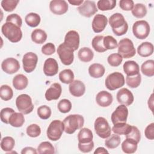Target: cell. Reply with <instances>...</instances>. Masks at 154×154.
Wrapping results in <instances>:
<instances>
[{
    "instance_id": "obj_8",
    "label": "cell",
    "mask_w": 154,
    "mask_h": 154,
    "mask_svg": "<svg viewBox=\"0 0 154 154\" xmlns=\"http://www.w3.org/2000/svg\"><path fill=\"white\" fill-rule=\"evenodd\" d=\"M94 126L95 132L99 137L106 139L111 135V127L106 119L104 117H97L94 122Z\"/></svg>"
},
{
    "instance_id": "obj_55",
    "label": "cell",
    "mask_w": 154,
    "mask_h": 154,
    "mask_svg": "<svg viewBox=\"0 0 154 154\" xmlns=\"http://www.w3.org/2000/svg\"><path fill=\"white\" fill-rule=\"evenodd\" d=\"M119 6L123 10L130 11L132 10L134 3L132 0H121L119 2Z\"/></svg>"
},
{
    "instance_id": "obj_22",
    "label": "cell",
    "mask_w": 154,
    "mask_h": 154,
    "mask_svg": "<svg viewBox=\"0 0 154 154\" xmlns=\"http://www.w3.org/2000/svg\"><path fill=\"white\" fill-rule=\"evenodd\" d=\"M113 100L112 94L105 90L99 92L96 96V101L97 105L102 107L109 106Z\"/></svg>"
},
{
    "instance_id": "obj_41",
    "label": "cell",
    "mask_w": 154,
    "mask_h": 154,
    "mask_svg": "<svg viewBox=\"0 0 154 154\" xmlns=\"http://www.w3.org/2000/svg\"><path fill=\"white\" fill-rule=\"evenodd\" d=\"M13 96V91L12 88L8 85H2L0 88V97L1 98L7 101L12 99Z\"/></svg>"
},
{
    "instance_id": "obj_31",
    "label": "cell",
    "mask_w": 154,
    "mask_h": 154,
    "mask_svg": "<svg viewBox=\"0 0 154 154\" xmlns=\"http://www.w3.org/2000/svg\"><path fill=\"white\" fill-rule=\"evenodd\" d=\"M31 40L36 44H43L47 39V34L41 29H35L31 33Z\"/></svg>"
},
{
    "instance_id": "obj_58",
    "label": "cell",
    "mask_w": 154,
    "mask_h": 154,
    "mask_svg": "<svg viewBox=\"0 0 154 154\" xmlns=\"http://www.w3.org/2000/svg\"><path fill=\"white\" fill-rule=\"evenodd\" d=\"M148 106L152 112H153V94L152 93L148 100Z\"/></svg>"
},
{
    "instance_id": "obj_15",
    "label": "cell",
    "mask_w": 154,
    "mask_h": 154,
    "mask_svg": "<svg viewBox=\"0 0 154 154\" xmlns=\"http://www.w3.org/2000/svg\"><path fill=\"white\" fill-rule=\"evenodd\" d=\"M1 68L5 73L13 74L19 70L20 64L18 60L14 58H7L2 62Z\"/></svg>"
},
{
    "instance_id": "obj_49",
    "label": "cell",
    "mask_w": 154,
    "mask_h": 154,
    "mask_svg": "<svg viewBox=\"0 0 154 154\" xmlns=\"http://www.w3.org/2000/svg\"><path fill=\"white\" fill-rule=\"evenodd\" d=\"M27 135L32 138H35L38 137L41 134V128L37 124H31L29 125L26 129Z\"/></svg>"
},
{
    "instance_id": "obj_20",
    "label": "cell",
    "mask_w": 154,
    "mask_h": 154,
    "mask_svg": "<svg viewBox=\"0 0 154 154\" xmlns=\"http://www.w3.org/2000/svg\"><path fill=\"white\" fill-rule=\"evenodd\" d=\"M62 88L59 83H54L46 90L45 93V98L47 100H57L61 96Z\"/></svg>"
},
{
    "instance_id": "obj_6",
    "label": "cell",
    "mask_w": 154,
    "mask_h": 154,
    "mask_svg": "<svg viewBox=\"0 0 154 154\" xmlns=\"http://www.w3.org/2000/svg\"><path fill=\"white\" fill-rule=\"evenodd\" d=\"M16 105L19 112L23 114L31 112L34 109V105L31 97L26 94H22L16 99Z\"/></svg>"
},
{
    "instance_id": "obj_57",
    "label": "cell",
    "mask_w": 154,
    "mask_h": 154,
    "mask_svg": "<svg viewBox=\"0 0 154 154\" xmlns=\"http://www.w3.org/2000/svg\"><path fill=\"white\" fill-rule=\"evenodd\" d=\"M20 153L22 154H36L37 153V152L32 147H26L22 150Z\"/></svg>"
},
{
    "instance_id": "obj_39",
    "label": "cell",
    "mask_w": 154,
    "mask_h": 154,
    "mask_svg": "<svg viewBox=\"0 0 154 154\" xmlns=\"http://www.w3.org/2000/svg\"><path fill=\"white\" fill-rule=\"evenodd\" d=\"M103 37L102 35H96L93 38L91 41V45L93 48L97 52L102 53L106 51L103 46Z\"/></svg>"
},
{
    "instance_id": "obj_11",
    "label": "cell",
    "mask_w": 154,
    "mask_h": 154,
    "mask_svg": "<svg viewBox=\"0 0 154 154\" xmlns=\"http://www.w3.org/2000/svg\"><path fill=\"white\" fill-rule=\"evenodd\" d=\"M38 62V57L37 54L30 52L26 53L22 58L23 68L25 72L31 73L34 71L36 67Z\"/></svg>"
},
{
    "instance_id": "obj_12",
    "label": "cell",
    "mask_w": 154,
    "mask_h": 154,
    "mask_svg": "<svg viewBox=\"0 0 154 154\" xmlns=\"http://www.w3.org/2000/svg\"><path fill=\"white\" fill-rule=\"evenodd\" d=\"M128 116V109L126 106L120 105L117 107L111 116L113 125L120 123H126Z\"/></svg>"
},
{
    "instance_id": "obj_21",
    "label": "cell",
    "mask_w": 154,
    "mask_h": 154,
    "mask_svg": "<svg viewBox=\"0 0 154 154\" xmlns=\"http://www.w3.org/2000/svg\"><path fill=\"white\" fill-rule=\"evenodd\" d=\"M70 93L75 97H81L85 92V84L79 80H74L69 87Z\"/></svg>"
},
{
    "instance_id": "obj_16",
    "label": "cell",
    "mask_w": 154,
    "mask_h": 154,
    "mask_svg": "<svg viewBox=\"0 0 154 154\" xmlns=\"http://www.w3.org/2000/svg\"><path fill=\"white\" fill-rule=\"evenodd\" d=\"M118 102L125 106L131 105L134 100L132 93L126 88H122L118 91L116 95Z\"/></svg>"
},
{
    "instance_id": "obj_51",
    "label": "cell",
    "mask_w": 154,
    "mask_h": 154,
    "mask_svg": "<svg viewBox=\"0 0 154 154\" xmlns=\"http://www.w3.org/2000/svg\"><path fill=\"white\" fill-rule=\"evenodd\" d=\"M126 138L132 139L138 143L141 140V133L139 129L136 126H132L130 132L126 135Z\"/></svg>"
},
{
    "instance_id": "obj_33",
    "label": "cell",
    "mask_w": 154,
    "mask_h": 154,
    "mask_svg": "<svg viewBox=\"0 0 154 154\" xmlns=\"http://www.w3.org/2000/svg\"><path fill=\"white\" fill-rule=\"evenodd\" d=\"M131 128L132 126L126 123H120L114 125L112 130L116 134L126 135L130 132Z\"/></svg>"
},
{
    "instance_id": "obj_27",
    "label": "cell",
    "mask_w": 154,
    "mask_h": 154,
    "mask_svg": "<svg viewBox=\"0 0 154 154\" xmlns=\"http://www.w3.org/2000/svg\"><path fill=\"white\" fill-rule=\"evenodd\" d=\"M138 143L131 138H126L122 144V149L123 152L127 154L134 153L137 151Z\"/></svg>"
},
{
    "instance_id": "obj_23",
    "label": "cell",
    "mask_w": 154,
    "mask_h": 154,
    "mask_svg": "<svg viewBox=\"0 0 154 154\" xmlns=\"http://www.w3.org/2000/svg\"><path fill=\"white\" fill-rule=\"evenodd\" d=\"M123 71L127 76H134L140 73L139 65L134 61H126L123 64Z\"/></svg>"
},
{
    "instance_id": "obj_52",
    "label": "cell",
    "mask_w": 154,
    "mask_h": 154,
    "mask_svg": "<svg viewBox=\"0 0 154 154\" xmlns=\"http://www.w3.org/2000/svg\"><path fill=\"white\" fill-rule=\"evenodd\" d=\"M6 22L13 23L17 25L20 28L22 26V20L21 17L16 13H13L8 15L6 18Z\"/></svg>"
},
{
    "instance_id": "obj_25",
    "label": "cell",
    "mask_w": 154,
    "mask_h": 154,
    "mask_svg": "<svg viewBox=\"0 0 154 154\" xmlns=\"http://www.w3.org/2000/svg\"><path fill=\"white\" fill-rule=\"evenodd\" d=\"M105 72L104 66L99 63H94L88 67V73L93 78H99L103 76Z\"/></svg>"
},
{
    "instance_id": "obj_38",
    "label": "cell",
    "mask_w": 154,
    "mask_h": 154,
    "mask_svg": "<svg viewBox=\"0 0 154 154\" xmlns=\"http://www.w3.org/2000/svg\"><path fill=\"white\" fill-rule=\"evenodd\" d=\"M132 11V15L137 18H143L147 14V8L145 5L141 3H137L134 5Z\"/></svg>"
},
{
    "instance_id": "obj_43",
    "label": "cell",
    "mask_w": 154,
    "mask_h": 154,
    "mask_svg": "<svg viewBox=\"0 0 154 154\" xmlns=\"http://www.w3.org/2000/svg\"><path fill=\"white\" fill-rule=\"evenodd\" d=\"M141 81V76L140 73L134 76H126V83L131 88H135L138 87Z\"/></svg>"
},
{
    "instance_id": "obj_17",
    "label": "cell",
    "mask_w": 154,
    "mask_h": 154,
    "mask_svg": "<svg viewBox=\"0 0 154 154\" xmlns=\"http://www.w3.org/2000/svg\"><path fill=\"white\" fill-rule=\"evenodd\" d=\"M68 4L64 0H53L50 2L49 9L51 11L57 15L65 14L68 10Z\"/></svg>"
},
{
    "instance_id": "obj_34",
    "label": "cell",
    "mask_w": 154,
    "mask_h": 154,
    "mask_svg": "<svg viewBox=\"0 0 154 154\" xmlns=\"http://www.w3.org/2000/svg\"><path fill=\"white\" fill-rule=\"evenodd\" d=\"M121 139L119 135L112 134L106 138L105 141V146L109 149H114L117 147L120 144Z\"/></svg>"
},
{
    "instance_id": "obj_29",
    "label": "cell",
    "mask_w": 154,
    "mask_h": 154,
    "mask_svg": "<svg viewBox=\"0 0 154 154\" xmlns=\"http://www.w3.org/2000/svg\"><path fill=\"white\" fill-rule=\"evenodd\" d=\"M93 135L91 131L87 128H81L78 134V143H87L93 141Z\"/></svg>"
},
{
    "instance_id": "obj_59",
    "label": "cell",
    "mask_w": 154,
    "mask_h": 154,
    "mask_svg": "<svg viewBox=\"0 0 154 154\" xmlns=\"http://www.w3.org/2000/svg\"><path fill=\"white\" fill-rule=\"evenodd\" d=\"M94 154H102V153H108V152L107 150H106L103 147H99L96 149V150L94 152Z\"/></svg>"
},
{
    "instance_id": "obj_32",
    "label": "cell",
    "mask_w": 154,
    "mask_h": 154,
    "mask_svg": "<svg viewBox=\"0 0 154 154\" xmlns=\"http://www.w3.org/2000/svg\"><path fill=\"white\" fill-rule=\"evenodd\" d=\"M142 73L148 77H152L154 75V61L149 60L144 61L141 66Z\"/></svg>"
},
{
    "instance_id": "obj_14",
    "label": "cell",
    "mask_w": 154,
    "mask_h": 154,
    "mask_svg": "<svg viewBox=\"0 0 154 154\" xmlns=\"http://www.w3.org/2000/svg\"><path fill=\"white\" fill-rule=\"evenodd\" d=\"M79 35L75 30L68 31L64 37V43L73 51H76L79 46Z\"/></svg>"
},
{
    "instance_id": "obj_44",
    "label": "cell",
    "mask_w": 154,
    "mask_h": 154,
    "mask_svg": "<svg viewBox=\"0 0 154 154\" xmlns=\"http://www.w3.org/2000/svg\"><path fill=\"white\" fill-rule=\"evenodd\" d=\"M103 43L106 50L114 49L118 46V43L116 38L111 35H106L103 37Z\"/></svg>"
},
{
    "instance_id": "obj_30",
    "label": "cell",
    "mask_w": 154,
    "mask_h": 154,
    "mask_svg": "<svg viewBox=\"0 0 154 154\" xmlns=\"http://www.w3.org/2000/svg\"><path fill=\"white\" fill-rule=\"evenodd\" d=\"M79 59L84 63L91 61L94 57V53L92 50L87 47H84L79 49L78 53Z\"/></svg>"
},
{
    "instance_id": "obj_26",
    "label": "cell",
    "mask_w": 154,
    "mask_h": 154,
    "mask_svg": "<svg viewBox=\"0 0 154 154\" xmlns=\"http://www.w3.org/2000/svg\"><path fill=\"white\" fill-rule=\"evenodd\" d=\"M28 84L27 77L23 74H18L13 79V85L16 90H22L25 89Z\"/></svg>"
},
{
    "instance_id": "obj_2",
    "label": "cell",
    "mask_w": 154,
    "mask_h": 154,
    "mask_svg": "<svg viewBox=\"0 0 154 154\" xmlns=\"http://www.w3.org/2000/svg\"><path fill=\"white\" fill-rule=\"evenodd\" d=\"M63 123L64 131L68 134H72L77 129L82 128L84 124V119L79 114H71L64 119Z\"/></svg>"
},
{
    "instance_id": "obj_28",
    "label": "cell",
    "mask_w": 154,
    "mask_h": 154,
    "mask_svg": "<svg viewBox=\"0 0 154 154\" xmlns=\"http://www.w3.org/2000/svg\"><path fill=\"white\" fill-rule=\"evenodd\" d=\"M25 123L23 114L22 112H13L9 118L8 124L15 128H19L23 126Z\"/></svg>"
},
{
    "instance_id": "obj_5",
    "label": "cell",
    "mask_w": 154,
    "mask_h": 154,
    "mask_svg": "<svg viewBox=\"0 0 154 154\" xmlns=\"http://www.w3.org/2000/svg\"><path fill=\"white\" fill-rule=\"evenodd\" d=\"M118 54L123 58H129L133 57L136 51L133 42L128 38H125L120 40L118 43Z\"/></svg>"
},
{
    "instance_id": "obj_46",
    "label": "cell",
    "mask_w": 154,
    "mask_h": 154,
    "mask_svg": "<svg viewBox=\"0 0 154 154\" xmlns=\"http://www.w3.org/2000/svg\"><path fill=\"white\" fill-rule=\"evenodd\" d=\"M19 2V1L18 0H2L1 4V7L5 11L11 12L16 8Z\"/></svg>"
},
{
    "instance_id": "obj_53",
    "label": "cell",
    "mask_w": 154,
    "mask_h": 154,
    "mask_svg": "<svg viewBox=\"0 0 154 154\" xmlns=\"http://www.w3.org/2000/svg\"><path fill=\"white\" fill-rule=\"evenodd\" d=\"M94 146V144L93 141L87 143H78V144L79 150L83 153H88L91 152L93 149Z\"/></svg>"
},
{
    "instance_id": "obj_45",
    "label": "cell",
    "mask_w": 154,
    "mask_h": 154,
    "mask_svg": "<svg viewBox=\"0 0 154 154\" xmlns=\"http://www.w3.org/2000/svg\"><path fill=\"white\" fill-rule=\"evenodd\" d=\"M57 108L60 112L62 113H67L72 109V103L69 100L63 99L59 101L57 105Z\"/></svg>"
},
{
    "instance_id": "obj_1",
    "label": "cell",
    "mask_w": 154,
    "mask_h": 154,
    "mask_svg": "<svg viewBox=\"0 0 154 154\" xmlns=\"http://www.w3.org/2000/svg\"><path fill=\"white\" fill-rule=\"evenodd\" d=\"M108 22L115 35L121 36L127 32L128 24L121 13H116L113 14L109 17Z\"/></svg>"
},
{
    "instance_id": "obj_56",
    "label": "cell",
    "mask_w": 154,
    "mask_h": 154,
    "mask_svg": "<svg viewBox=\"0 0 154 154\" xmlns=\"http://www.w3.org/2000/svg\"><path fill=\"white\" fill-rule=\"evenodd\" d=\"M144 135L149 140H153L154 139V123H151L146 126L144 130Z\"/></svg>"
},
{
    "instance_id": "obj_48",
    "label": "cell",
    "mask_w": 154,
    "mask_h": 154,
    "mask_svg": "<svg viewBox=\"0 0 154 154\" xmlns=\"http://www.w3.org/2000/svg\"><path fill=\"white\" fill-rule=\"evenodd\" d=\"M51 109L50 107L47 105H42L37 108V114L38 117L43 119H48L51 116Z\"/></svg>"
},
{
    "instance_id": "obj_54",
    "label": "cell",
    "mask_w": 154,
    "mask_h": 154,
    "mask_svg": "<svg viewBox=\"0 0 154 154\" xmlns=\"http://www.w3.org/2000/svg\"><path fill=\"white\" fill-rule=\"evenodd\" d=\"M55 46L52 43H48L42 48V52L46 55H51L55 53Z\"/></svg>"
},
{
    "instance_id": "obj_18",
    "label": "cell",
    "mask_w": 154,
    "mask_h": 154,
    "mask_svg": "<svg viewBox=\"0 0 154 154\" xmlns=\"http://www.w3.org/2000/svg\"><path fill=\"white\" fill-rule=\"evenodd\" d=\"M107 23L108 19L105 16L100 14H96L92 21V29L96 33L101 32L105 29L107 25Z\"/></svg>"
},
{
    "instance_id": "obj_37",
    "label": "cell",
    "mask_w": 154,
    "mask_h": 154,
    "mask_svg": "<svg viewBox=\"0 0 154 154\" xmlns=\"http://www.w3.org/2000/svg\"><path fill=\"white\" fill-rule=\"evenodd\" d=\"M74 73L71 69H64L59 73V79L64 84H70L74 81Z\"/></svg>"
},
{
    "instance_id": "obj_40",
    "label": "cell",
    "mask_w": 154,
    "mask_h": 154,
    "mask_svg": "<svg viewBox=\"0 0 154 154\" xmlns=\"http://www.w3.org/2000/svg\"><path fill=\"white\" fill-rule=\"evenodd\" d=\"M116 5L115 0H99L97 3V8L101 11L112 10Z\"/></svg>"
},
{
    "instance_id": "obj_19",
    "label": "cell",
    "mask_w": 154,
    "mask_h": 154,
    "mask_svg": "<svg viewBox=\"0 0 154 154\" xmlns=\"http://www.w3.org/2000/svg\"><path fill=\"white\" fill-rule=\"evenodd\" d=\"M58 64L57 60L52 58H48L44 63L43 72L48 76H53L57 74Z\"/></svg>"
},
{
    "instance_id": "obj_24",
    "label": "cell",
    "mask_w": 154,
    "mask_h": 154,
    "mask_svg": "<svg viewBox=\"0 0 154 154\" xmlns=\"http://www.w3.org/2000/svg\"><path fill=\"white\" fill-rule=\"evenodd\" d=\"M137 53L142 57H147L153 53V45L152 43L145 42L140 44L137 48Z\"/></svg>"
},
{
    "instance_id": "obj_50",
    "label": "cell",
    "mask_w": 154,
    "mask_h": 154,
    "mask_svg": "<svg viewBox=\"0 0 154 154\" xmlns=\"http://www.w3.org/2000/svg\"><path fill=\"white\" fill-rule=\"evenodd\" d=\"M15 111L13 108L9 107H6L2 109L0 113L1 120L5 124H8L9 118L11 116V115Z\"/></svg>"
},
{
    "instance_id": "obj_4",
    "label": "cell",
    "mask_w": 154,
    "mask_h": 154,
    "mask_svg": "<svg viewBox=\"0 0 154 154\" xmlns=\"http://www.w3.org/2000/svg\"><path fill=\"white\" fill-rule=\"evenodd\" d=\"M125 83V77L120 72H116L110 73L105 79V85L111 91L115 90L124 85Z\"/></svg>"
},
{
    "instance_id": "obj_3",
    "label": "cell",
    "mask_w": 154,
    "mask_h": 154,
    "mask_svg": "<svg viewBox=\"0 0 154 154\" xmlns=\"http://www.w3.org/2000/svg\"><path fill=\"white\" fill-rule=\"evenodd\" d=\"M1 32L4 37L12 43L19 42L22 37L20 28L11 22L4 23L1 27Z\"/></svg>"
},
{
    "instance_id": "obj_60",
    "label": "cell",
    "mask_w": 154,
    "mask_h": 154,
    "mask_svg": "<svg viewBox=\"0 0 154 154\" xmlns=\"http://www.w3.org/2000/svg\"><path fill=\"white\" fill-rule=\"evenodd\" d=\"M68 2L73 5H81L83 2V0H69Z\"/></svg>"
},
{
    "instance_id": "obj_35",
    "label": "cell",
    "mask_w": 154,
    "mask_h": 154,
    "mask_svg": "<svg viewBox=\"0 0 154 154\" xmlns=\"http://www.w3.org/2000/svg\"><path fill=\"white\" fill-rule=\"evenodd\" d=\"M26 23L30 27L37 26L41 21V18L39 14L35 13H29L25 17Z\"/></svg>"
},
{
    "instance_id": "obj_9",
    "label": "cell",
    "mask_w": 154,
    "mask_h": 154,
    "mask_svg": "<svg viewBox=\"0 0 154 154\" xmlns=\"http://www.w3.org/2000/svg\"><path fill=\"white\" fill-rule=\"evenodd\" d=\"M132 32L134 36L138 39L146 38L150 32L149 23L144 20L136 21L132 26Z\"/></svg>"
},
{
    "instance_id": "obj_36",
    "label": "cell",
    "mask_w": 154,
    "mask_h": 154,
    "mask_svg": "<svg viewBox=\"0 0 154 154\" xmlns=\"http://www.w3.org/2000/svg\"><path fill=\"white\" fill-rule=\"evenodd\" d=\"M15 146V141L11 137H5L2 138L1 141V149L7 152L11 151Z\"/></svg>"
},
{
    "instance_id": "obj_10",
    "label": "cell",
    "mask_w": 154,
    "mask_h": 154,
    "mask_svg": "<svg viewBox=\"0 0 154 154\" xmlns=\"http://www.w3.org/2000/svg\"><path fill=\"white\" fill-rule=\"evenodd\" d=\"M57 51L59 58L63 64L69 66L72 64L74 60V51L72 49L63 43L58 46Z\"/></svg>"
},
{
    "instance_id": "obj_47",
    "label": "cell",
    "mask_w": 154,
    "mask_h": 154,
    "mask_svg": "<svg viewBox=\"0 0 154 154\" xmlns=\"http://www.w3.org/2000/svg\"><path fill=\"white\" fill-rule=\"evenodd\" d=\"M123 61L122 57L118 53H114L109 55L107 58L108 64L112 67H117L120 66Z\"/></svg>"
},
{
    "instance_id": "obj_7",
    "label": "cell",
    "mask_w": 154,
    "mask_h": 154,
    "mask_svg": "<svg viewBox=\"0 0 154 154\" xmlns=\"http://www.w3.org/2000/svg\"><path fill=\"white\" fill-rule=\"evenodd\" d=\"M63 131L64 125L63 122L59 120H54L51 122L47 129V137L50 140L55 141L61 137Z\"/></svg>"
},
{
    "instance_id": "obj_13",
    "label": "cell",
    "mask_w": 154,
    "mask_h": 154,
    "mask_svg": "<svg viewBox=\"0 0 154 154\" xmlns=\"http://www.w3.org/2000/svg\"><path fill=\"white\" fill-rule=\"evenodd\" d=\"M79 14L86 17H90L98 11L95 2L93 1H85L77 8Z\"/></svg>"
},
{
    "instance_id": "obj_42",
    "label": "cell",
    "mask_w": 154,
    "mask_h": 154,
    "mask_svg": "<svg viewBox=\"0 0 154 154\" xmlns=\"http://www.w3.org/2000/svg\"><path fill=\"white\" fill-rule=\"evenodd\" d=\"M37 153H54L55 149L53 145L49 141H43L37 147Z\"/></svg>"
}]
</instances>
